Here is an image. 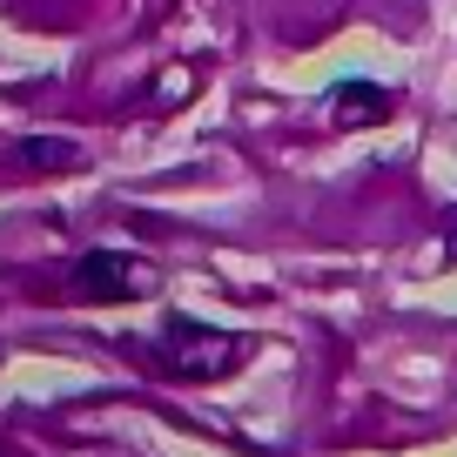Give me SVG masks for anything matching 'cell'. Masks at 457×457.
Segmentation results:
<instances>
[{"instance_id": "cell-1", "label": "cell", "mask_w": 457, "mask_h": 457, "mask_svg": "<svg viewBox=\"0 0 457 457\" xmlns=\"http://www.w3.org/2000/svg\"><path fill=\"white\" fill-rule=\"evenodd\" d=\"M162 377H182V384H215V377H236L249 363V337H228V329H202L188 316H169L162 343L148 350Z\"/></svg>"}, {"instance_id": "cell-2", "label": "cell", "mask_w": 457, "mask_h": 457, "mask_svg": "<svg viewBox=\"0 0 457 457\" xmlns=\"http://www.w3.org/2000/svg\"><path fill=\"white\" fill-rule=\"evenodd\" d=\"M68 283H74V296H81V303H129L148 276H142V262L114 256V249H87V256L74 262Z\"/></svg>"}, {"instance_id": "cell-3", "label": "cell", "mask_w": 457, "mask_h": 457, "mask_svg": "<svg viewBox=\"0 0 457 457\" xmlns=\"http://www.w3.org/2000/svg\"><path fill=\"white\" fill-rule=\"evenodd\" d=\"M329 114H337L343 129H350V121H384V114H390V95H370V87L350 81V87L337 95V108H329Z\"/></svg>"}]
</instances>
